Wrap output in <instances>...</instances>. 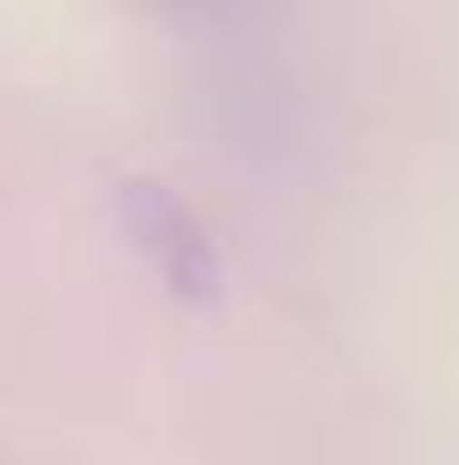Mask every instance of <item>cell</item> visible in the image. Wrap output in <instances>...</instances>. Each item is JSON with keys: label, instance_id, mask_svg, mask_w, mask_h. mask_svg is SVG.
Segmentation results:
<instances>
[{"label": "cell", "instance_id": "obj_1", "mask_svg": "<svg viewBox=\"0 0 459 465\" xmlns=\"http://www.w3.org/2000/svg\"><path fill=\"white\" fill-rule=\"evenodd\" d=\"M118 218H124L130 242L148 253V265L165 277V289L183 301H212L224 283V260L212 248L207 224L195 218V206L177 189H165L160 177H130L118 189Z\"/></svg>", "mask_w": 459, "mask_h": 465}]
</instances>
